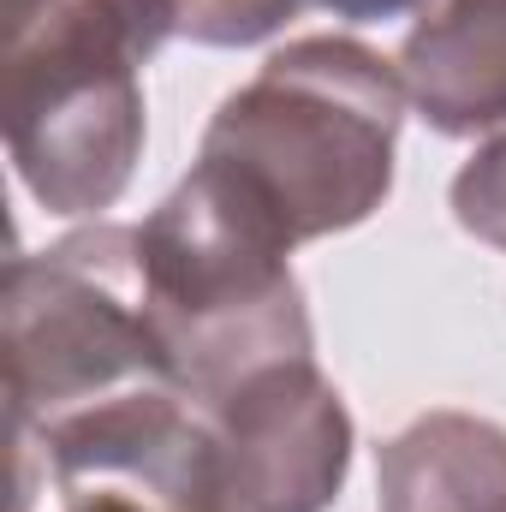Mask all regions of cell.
<instances>
[{
    "label": "cell",
    "instance_id": "8",
    "mask_svg": "<svg viewBox=\"0 0 506 512\" xmlns=\"http://www.w3.org/2000/svg\"><path fill=\"white\" fill-rule=\"evenodd\" d=\"M310 6L316 0H167V18H173V36L197 48H256Z\"/></svg>",
    "mask_w": 506,
    "mask_h": 512
},
{
    "label": "cell",
    "instance_id": "11",
    "mask_svg": "<svg viewBox=\"0 0 506 512\" xmlns=\"http://www.w3.org/2000/svg\"><path fill=\"white\" fill-rule=\"evenodd\" d=\"M423 0H316V12L328 18H346V24H387V18H405L417 12Z\"/></svg>",
    "mask_w": 506,
    "mask_h": 512
},
{
    "label": "cell",
    "instance_id": "9",
    "mask_svg": "<svg viewBox=\"0 0 506 512\" xmlns=\"http://www.w3.org/2000/svg\"><path fill=\"white\" fill-rule=\"evenodd\" d=\"M447 197H453V221H459L471 239L506 251V137L483 143V149L453 173V191H447Z\"/></svg>",
    "mask_w": 506,
    "mask_h": 512
},
{
    "label": "cell",
    "instance_id": "5",
    "mask_svg": "<svg viewBox=\"0 0 506 512\" xmlns=\"http://www.w3.org/2000/svg\"><path fill=\"white\" fill-rule=\"evenodd\" d=\"M352 411L316 358H286L197 399V429L173 483V512H328L352 471Z\"/></svg>",
    "mask_w": 506,
    "mask_h": 512
},
{
    "label": "cell",
    "instance_id": "2",
    "mask_svg": "<svg viewBox=\"0 0 506 512\" xmlns=\"http://www.w3.org/2000/svg\"><path fill=\"white\" fill-rule=\"evenodd\" d=\"M167 42V0H6V155L48 215L126 197L149 137L143 66Z\"/></svg>",
    "mask_w": 506,
    "mask_h": 512
},
{
    "label": "cell",
    "instance_id": "3",
    "mask_svg": "<svg viewBox=\"0 0 506 512\" xmlns=\"http://www.w3.org/2000/svg\"><path fill=\"white\" fill-rule=\"evenodd\" d=\"M0 304L18 471H36L90 423L179 387L149 322L137 227L96 221L48 251H18Z\"/></svg>",
    "mask_w": 506,
    "mask_h": 512
},
{
    "label": "cell",
    "instance_id": "4",
    "mask_svg": "<svg viewBox=\"0 0 506 512\" xmlns=\"http://www.w3.org/2000/svg\"><path fill=\"white\" fill-rule=\"evenodd\" d=\"M149 322L191 399H215L251 370L316 358V328L292 251L209 179L185 173L137 227Z\"/></svg>",
    "mask_w": 506,
    "mask_h": 512
},
{
    "label": "cell",
    "instance_id": "6",
    "mask_svg": "<svg viewBox=\"0 0 506 512\" xmlns=\"http://www.w3.org/2000/svg\"><path fill=\"white\" fill-rule=\"evenodd\" d=\"M411 108L441 137L506 126V0H441L399 48Z\"/></svg>",
    "mask_w": 506,
    "mask_h": 512
},
{
    "label": "cell",
    "instance_id": "10",
    "mask_svg": "<svg viewBox=\"0 0 506 512\" xmlns=\"http://www.w3.org/2000/svg\"><path fill=\"white\" fill-rule=\"evenodd\" d=\"M60 512H173V507H161L155 495H143L131 483H78V489H66Z\"/></svg>",
    "mask_w": 506,
    "mask_h": 512
},
{
    "label": "cell",
    "instance_id": "7",
    "mask_svg": "<svg viewBox=\"0 0 506 512\" xmlns=\"http://www.w3.org/2000/svg\"><path fill=\"white\" fill-rule=\"evenodd\" d=\"M376 512H506V429L477 411H423L381 447Z\"/></svg>",
    "mask_w": 506,
    "mask_h": 512
},
{
    "label": "cell",
    "instance_id": "1",
    "mask_svg": "<svg viewBox=\"0 0 506 512\" xmlns=\"http://www.w3.org/2000/svg\"><path fill=\"white\" fill-rule=\"evenodd\" d=\"M405 78L358 36H298L239 84L197 143L209 173L286 251L352 233L393 191Z\"/></svg>",
    "mask_w": 506,
    "mask_h": 512
}]
</instances>
